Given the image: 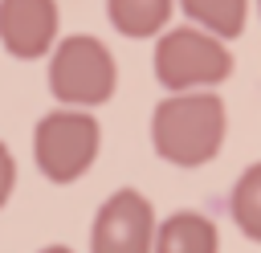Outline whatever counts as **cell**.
<instances>
[{"label":"cell","instance_id":"7c38bea8","mask_svg":"<svg viewBox=\"0 0 261 253\" xmlns=\"http://www.w3.org/2000/svg\"><path fill=\"white\" fill-rule=\"evenodd\" d=\"M37 253H73L69 245H45V249H37Z\"/></svg>","mask_w":261,"mask_h":253},{"label":"cell","instance_id":"6da1fadb","mask_svg":"<svg viewBox=\"0 0 261 253\" xmlns=\"http://www.w3.org/2000/svg\"><path fill=\"white\" fill-rule=\"evenodd\" d=\"M228 110L216 90H179L151 110V147L171 167H204L220 155Z\"/></svg>","mask_w":261,"mask_h":253},{"label":"cell","instance_id":"4fadbf2b","mask_svg":"<svg viewBox=\"0 0 261 253\" xmlns=\"http://www.w3.org/2000/svg\"><path fill=\"white\" fill-rule=\"evenodd\" d=\"M257 12H261V0H257Z\"/></svg>","mask_w":261,"mask_h":253},{"label":"cell","instance_id":"8992f818","mask_svg":"<svg viewBox=\"0 0 261 253\" xmlns=\"http://www.w3.org/2000/svg\"><path fill=\"white\" fill-rule=\"evenodd\" d=\"M57 0H0V45L16 61L49 57L57 45Z\"/></svg>","mask_w":261,"mask_h":253},{"label":"cell","instance_id":"ba28073f","mask_svg":"<svg viewBox=\"0 0 261 253\" xmlns=\"http://www.w3.org/2000/svg\"><path fill=\"white\" fill-rule=\"evenodd\" d=\"M175 12V0H106V20L130 41L159 37Z\"/></svg>","mask_w":261,"mask_h":253},{"label":"cell","instance_id":"30bf717a","mask_svg":"<svg viewBox=\"0 0 261 253\" xmlns=\"http://www.w3.org/2000/svg\"><path fill=\"white\" fill-rule=\"evenodd\" d=\"M228 212H232V224L245 233V241L261 245V159L237 175L228 192Z\"/></svg>","mask_w":261,"mask_h":253},{"label":"cell","instance_id":"8fae6325","mask_svg":"<svg viewBox=\"0 0 261 253\" xmlns=\"http://www.w3.org/2000/svg\"><path fill=\"white\" fill-rule=\"evenodd\" d=\"M12 188H16V155H12V151H8V143L0 139V208L8 204Z\"/></svg>","mask_w":261,"mask_h":253},{"label":"cell","instance_id":"7a4b0ae2","mask_svg":"<svg viewBox=\"0 0 261 253\" xmlns=\"http://www.w3.org/2000/svg\"><path fill=\"white\" fill-rule=\"evenodd\" d=\"M45 78H49V94L61 106L98 110L118 90V61L98 37L69 33L49 49V73Z\"/></svg>","mask_w":261,"mask_h":253},{"label":"cell","instance_id":"9c48e42d","mask_svg":"<svg viewBox=\"0 0 261 253\" xmlns=\"http://www.w3.org/2000/svg\"><path fill=\"white\" fill-rule=\"evenodd\" d=\"M179 12L188 16V24L220 41H237L249 20V0H179Z\"/></svg>","mask_w":261,"mask_h":253},{"label":"cell","instance_id":"5b68a950","mask_svg":"<svg viewBox=\"0 0 261 253\" xmlns=\"http://www.w3.org/2000/svg\"><path fill=\"white\" fill-rule=\"evenodd\" d=\"M155 224V204L139 188H118L94 212L90 253H151Z\"/></svg>","mask_w":261,"mask_h":253},{"label":"cell","instance_id":"277c9868","mask_svg":"<svg viewBox=\"0 0 261 253\" xmlns=\"http://www.w3.org/2000/svg\"><path fill=\"white\" fill-rule=\"evenodd\" d=\"M102 151V127L90 110L61 106L37 118L33 127V159L49 184L82 180Z\"/></svg>","mask_w":261,"mask_h":253},{"label":"cell","instance_id":"3957f363","mask_svg":"<svg viewBox=\"0 0 261 253\" xmlns=\"http://www.w3.org/2000/svg\"><path fill=\"white\" fill-rule=\"evenodd\" d=\"M151 69L167 94L216 90L232 73V49H228V41H220L196 24H179V29L159 33L155 53H151Z\"/></svg>","mask_w":261,"mask_h":253},{"label":"cell","instance_id":"52a82bcc","mask_svg":"<svg viewBox=\"0 0 261 253\" xmlns=\"http://www.w3.org/2000/svg\"><path fill=\"white\" fill-rule=\"evenodd\" d=\"M151 253H220V233L212 216L196 208H179L155 224V245Z\"/></svg>","mask_w":261,"mask_h":253}]
</instances>
